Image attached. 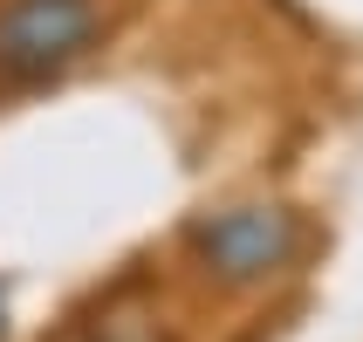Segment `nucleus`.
Segmentation results:
<instances>
[{"label":"nucleus","mask_w":363,"mask_h":342,"mask_svg":"<svg viewBox=\"0 0 363 342\" xmlns=\"http://www.w3.org/2000/svg\"><path fill=\"white\" fill-rule=\"evenodd\" d=\"M103 35L96 0H0V76L41 82Z\"/></svg>","instance_id":"nucleus-2"},{"label":"nucleus","mask_w":363,"mask_h":342,"mask_svg":"<svg viewBox=\"0 0 363 342\" xmlns=\"http://www.w3.org/2000/svg\"><path fill=\"white\" fill-rule=\"evenodd\" d=\"M0 336H7V295H0Z\"/></svg>","instance_id":"nucleus-3"},{"label":"nucleus","mask_w":363,"mask_h":342,"mask_svg":"<svg viewBox=\"0 0 363 342\" xmlns=\"http://www.w3.org/2000/svg\"><path fill=\"white\" fill-rule=\"evenodd\" d=\"M192 253L213 281L254 287L302 253V220L288 205H226V212L192 226Z\"/></svg>","instance_id":"nucleus-1"}]
</instances>
